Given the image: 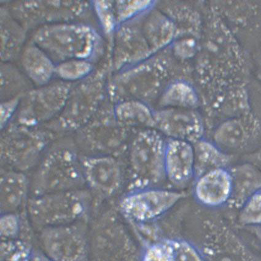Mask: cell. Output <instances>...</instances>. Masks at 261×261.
Returning <instances> with one entry per match:
<instances>
[{"label":"cell","mask_w":261,"mask_h":261,"mask_svg":"<svg viewBox=\"0 0 261 261\" xmlns=\"http://www.w3.org/2000/svg\"><path fill=\"white\" fill-rule=\"evenodd\" d=\"M142 261H173L172 248L169 241L150 245L143 254Z\"/></svg>","instance_id":"obj_19"},{"label":"cell","mask_w":261,"mask_h":261,"mask_svg":"<svg viewBox=\"0 0 261 261\" xmlns=\"http://www.w3.org/2000/svg\"><path fill=\"white\" fill-rule=\"evenodd\" d=\"M239 223L242 226H261V190L252 194L240 208Z\"/></svg>","instance_id":"obj_16"},{"label":"cell","mask_w":261,"mask_h":261,"mask_svg":"<svg viewBox=\"0 0 261 261\" xmlns=\"http://www.w3.org/2000/svg\"><path fill=\"white\" fill-rule=\"evenodd\" d=\"M249 163L253 165L261 172V148L250 156Z\"/></svg>","instance_id":"obj_21"},{"label":"cell","mask_w":261,"mask_h":261,"mask_svg":"<svg viewBox=\"0 0 261 261\" xmlns=\"http://www.w3.org/2000/svg\"><path fill=\"white\" fill-rule=\"evenodd\" d=\"M233 178V193L229 202L241 208L252 194L261 190V172L248 163L231 172Z\"/></svg>","instance_id":"obj_12"},{"label":"cell","mask_w":261,"mask_h":261,"mask_svg":"<svg viewBox=\"0 0 261 261\" xmlns=\"http://www.w3.org/2000/svg\"><path fill=\"white\" fill-rule=\"evenodd\" d=\"M90 70L89 63L82 60H71L59 65L57 71L63 79L76 80L86 76Z\"/></svg>","instance_id":"obj_18"},{"label":"cell","mask_w":261,"mask_h":261,"mask_svg":"<svg viewBox=\"0 0 261 261\" xmlns=\"http://www.w3.org/2000/svg\"><path fill=\"white\" fill-rule=\"evenodd\" d=\"M195 174L200 177L204 173L217 169H226L230 158L218 146L200 140L195 144Z\"/></svg>","instance_id":"obj_13"},{"label":"cell","mask_w":261,"mask_h":261,"mask_svg":"<svg viewBox=\"0 0 261 261\" xmlns=\"http://www.w3.org/2000/svg\"><path fill=\"white\" fill-rule=\"evenodd\" d=\"M166 143L157 133L146 132L134 140L129 151L133 181L137 186L160 182L165 173Z\"/></svg>","instance_id":"obj_4"},{"label":"cell","mask_w":261,"mask_h":261,"mask_svg":"<svg viewBox=\"0 0 261 261\" xmlns=\"http://www.w3.org/2000/svg\"><path fill=\"white\" fill-rule=\"evenodd\" d=\"M172 248L173 261H207L200 251L190 242L169 240Z\"/></svg>","instance_id":"obj_17"},{"label":"cell","mask_w":261,"mask_h":261,"mask_svg":"<svg viewBox=\"0 0 261 261\" xmlns=\"http://www.w3.org/2000/svg\"><path fill=\"white\" fill-rule=\"evenodd\" d=\"M89 199L83 188L34 196L28 203L30 217L46 229L73 224L85 214Z\"/></svg>","instance_id":"obj_2"},{"label":"cell","mask_w":261,"mask_h":261,"mask_svg":"<svg viewBox=\"0 0 261 261\" xmlns=\"http://www.w3.org/2000/svg\"><path fill=\"white\" fill-rule=\"evenodd\" d=\"M82 162L85 185L95 193L110 196L121 187V167L112 156L82 154Z\"/></svg>","instance_id":"obj_6"},{"label":"cell","mask_w":261,"mask_h":261,"mask_svg":"<svg viewBox=\"0 0 261 261\" xmlns=\"http://www.w3.org/2000/svg\"><path fill=\"white\" fill-rule=\"evenodd\" d=\"M260 70H261V63H260Z\"/></svg>","instance_id":"obj_23"},{"label":"cell","mask_w":261,"mask_h":261,"mask_svg":"<svg viewBox=\"0 0 261 261\" xmlns=\"http://www.w3.org/2000/svg\"><path fill=\"white\" fill-rule=\"evenodd\" d=\"M165 173L173 184H187L195 175L194 147L187 141L170 139L165 151Z\"/></svg>","instance_id":"obj_8"},{"label":"cell","mask_w":261,"mask_h":261,"mask_svg":"<svg viewBox=\"0 0 261 261\" xmlns=\"http://www.w3.org/2000/svg\"><path fill=\"white\" fill-rule=\"evenodd\" d=\"M116 115L120 122L127 125L152 124L154 122L148 108L136 102L120 104L116 108Z\"/></svg>","instance_id":"obj_15"},{"label":"cell","mask_w":261,"mask_h":261,"mask_svg":"<svg viewBox=\"0 0 261 261\" xmlns=\"http://www.w3.org/2000/svg\"><path fill=\"white\" fill-rule=\"evenodd\" d=\"M154 122L161 131L175 139L196 144L203 134L199 116L191 111L168 110L159 113Z\"/></svg>","instance_id":"obj_9"},{"label":"cell","mask_w":261,"mask_h":261,"mask_svg":"<svg viewBox=\"0 0 261 261\" xmlns=\"http://www.w3.org/2000/svg\"><path fill=\"white\" fill-rule=\"evenodd\" d=\"M259 131V122L250 112L224 123L216 132L215 139L219 148L242 149L250 143Z\"/></svg>","instance_id":"obj_10"},{"label":"cell","mask_w":261,"mask_h":261,"mask_svg":"<svg viewBox=\"0 0 261 261\" xmlns=\"http://www.w3.org/2000/svg\"><path fill=\"white\" fill-rule=\"evenodd\" d=\"M48 141L40 132L28 128L9 131L0 145L2 167L25 173L34 169L46 151Z\"/></svg>","instance_id":"obj_3"},{"label":"cell","mask_w":261,"mask_h":261,"mask_svg":"<svg viewBox=\"0 0 261 261\" xmlns=\"http://www.w3.org/2000/svg\"><path fill=\"white\" fill-rule=\"evenodd\" d=\"M23 64L30 77L36 83H46L53 76L55 67L50 59L36 48H30L23 55Z\"/></svg>","instance_id":"obj_14"},{"label":"cell","mask_w":261,"mask_h":261,"mask_svg":"<svg viewBox=\"0 0 261 261\" xmlns=\"http://www.w3.org/2000/svg\"><path fill=\"white\" fill-rule=\"evenodd\" d=\"M34 196L83 188L82 154L70 140L57 142L45 152L31 181Z\"/></svg>","instance_id":"obj_1"},{"label":"cell","mask_w":261,"mask_h":261,"mask_svg":"<svg viewBox=\"0 0 261 261\" xmlns=\"http://www.w3.org/2000/svg\"><path fill=\"white\" fill-rule=\"evenodd\" d=\"M184 196L178 192L165 189L140 188L122 199L121 208L130 220L145 223L161 217Z\"/></svg>","instance_id":"obj_5"},{"label":"cell","mask_w":261,"mask_h":261,"mask_svg":"<svg viewBox=\"0 0 261 261\" xmlns=\"http://www.w3.org/2000/svg\"><path fill=\"white\" fill-rule=\"evenodd\" d=\"M233 193L232 174L226 169L209 171L199 177L194 187L197 202L210 208L229 203Z\"/></svg>","instance_id":"obj_7"},{"label":"cell","mask_w":261,"mask_h":261,"mask_svg":"<svg viewBox=\"0 0 261 261\" xmlns=\"http://www.w3.org/2000/svg\"><path fill=\"white\" fill-rule=\"evenodd\" d=\"M254 233L261 247V226L253 227Z\"/></svg>","instance_id":"obj_22"},{"label":"cell","mask_w":261,"mask_h":261,"mask_svg":"<svg viewBox=\"0 0 261 261\" xmlns=\"http://www.w3.org/2000/svg\"><path fill=\"white\" fill-rule=\"evenodd\" d=\"M0 185L2 209L10 213L25 201L31 191V182L25 173L2 167Z\"/></svg>","instance_id":"obj_11"},{"label":"cell","mask_w":261,"mask_h":261,"mask_svg":"<svg viewBox=\"0 0 261 261\" xmlns=\"http://www.w3.org/2000/svg\"><path fill=\"white\" fill-rule=\"evenodd\" d=\"M17 100H12L5 102L1 106V126L4 128L10 121L12 115L16 110L18 105Z\"/></svg>","instance_id":"obj_20"}]
</instances>
